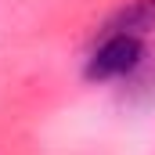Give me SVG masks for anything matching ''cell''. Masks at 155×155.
Returning <instances> with one entry per match:
<instances>
[{"mask_svg":"<svg viewBox=\"0 0 155 155\" xmlns=\"http://www.w3.org/2000/svg\"><path fill=\"white\" fill-rule=\"evenodd\" d=\"M144 43L134 33H105L97 51L87 58V79H116L141 65Z\"/></svg>","mask_w":155,"mask_h":155,"instance_id":"1","label":"cell"},{"mask_svg":"<svg viewBox=\"0 0 155 155\" xmlns=\"http://www.w3.org/2000/svg\"><path fill=\"white\" fill-rule=\"evenodd\" d=\"M148 29H155V0H130L105 25V33H134V36H144Z\"/></svg>","mask_w":155,"mask_h":155,"instance_id":"2","label":"cell"}]
</instances>
